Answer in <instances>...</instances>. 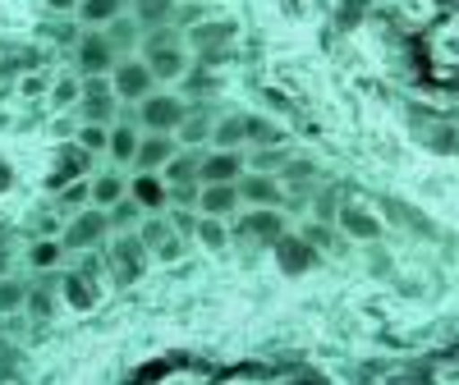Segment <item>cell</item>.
Segmentation results:
<instances>
[{
    "mask_svg": "<svg viewBox=\"0 0 459 385\" xmlns=\"http://www.w3.org/2000/svg\"><path fill=\"white\" fill-rule=\"evenodd\" d=\"M101 32H106V42H110V51L120 56V60L138 51V37H143V28H138V19H134L129 10H125L120 19H110V23H106Z\"/></svg>",
    "mask_w": 459,
    "mask_h": 385,
    "instance_id": "20",
    "label": "cell"
},
{
    "mask_svg": "<svg viewBox=\"0 0 459 385\" xmlns=\"http://www.w3.org/2000/svg\"><path fill=\"white\" fill-rule=\"evenodd\" d=\"M194 235H198V244H203V248H212V252L230 248V225H225V220H216V216H198Z\"/></svg>",
    "mask_w": 459,
    "mask_h": 385,
    "instance_id": "28",
    "label": "cell"
},
{
    "mask_svg": "<svg viewBox=\"0 0 459 385\" xmlns=\"http://www.w3.org/2000/svg\"><path fill=\"white\" fill-rule=\"evenodd\" d=\"M198 161H203L198 147H179L175 157L166 161L161 179H166V184H198Z\"/></svg>",
    "mask_w": 459,
    "mask_h": 385,
    "instance_id": "24",
    "label": "cell"
},
{
    "mask_svg": "<svg viewBox=\"0 0 459 385\" xmlns=\"http://www.w3.org/2000/svg\"><path fill=\"white\" fill-rule=\"evenodd\" d=\"M244 170H248V157L239 147H212L198 161V184H239Z\"/></svg>",
    "mask_w": 459,
    "mask_h": 385,
    "instance_id": "7",
    "label": "cell"
},
{
    "mask_svg": "<svg viewBox=\"0 0 459 385\" xmlns=\"http://www.w3.org/2000/svg\"><path fill=\"white\" fill-rule=\"evenodd\" d=\"M152 257H157V261H179V257H184V239L170 229V235H166L157 248H152Z\"/></svg>",
    "mask_w": 459,
    "mask_h": 385,
    "instance_id": "35",
    "label": "cell"
},
{
    "mask_svg": "<svg viewBox=\"0 0 459 385\" xmlns=\"http://www.w3.org/2000/svg\"><path fill=\"white\" fill-rule=\"evenodd\" d=\"M244 142H248V110H235V115H225V120H216L212 147H244Z\"/></svg>",
    "mask_w": 459,
    "mask_h": 385,
    "instance_id": "27",
    "label": "cell"
},
{
    "mask_svg": "<svg viewBox=\"0 0 459 385\" xmlns=\"http://www.w3.org/2000/svg\"><path fill=\"white\" fill-rule=\"evenodd\" d=\"M281 142V129L266 124L262 115H248V147H276Z\"/></svg>",
    "mask_w": 459,
    "mask_h": 385,
    "instance_id": "30",
    "label": "cell"
},
{
    "mask_svg": "<svg viewBox=\"0 0 459 385\" xmlns=\"http://www.w3.org/2000/svg\"><path fill=\"white\" fill-rule=\"evenodd\" d=\"M138 56L147 60V69H152V79H157V83H179L184 73L194 69V51H188L179 23L147 28V32L138 37Z\"/></svg>",
    "mask_w": 459,
    "mask_h": 385,
    "instance_id": "1",
    "label": "cell"
},
{
    "mask_svg": "<svg viewBox=\"0 0 459 385\" xmlns=\"http://www.w3.org/2000/svg\"><path fill=\"white\" fill-rule=\"evenodd\" d=\"M79 92H83V79H74V73L51 83V101H56V106H79Z\"/></svg>",
    "mask_w": 459,
    "mask_h": 385,
    "instance_id": "31",
    "label": "cell"
},
{
    "mask_svg": "<svg viewBox=\"0 0 459 385\" xmlns=\"http://www.w3.org/2000/svg\"><path fill=\"white\" fill-rule=\"evenodd\" d=\"M106 79H110L115 101H129V106H138L147 92H157V79H152V69H147V60H143V56H125V60H115V69L106 73Z\"/></svg>",
    "mask_w": 459,
    "mask_h": 385,
    "instance_id": "4",
    "label": "cell"
},
{
    "mask_svg": "<svg viewBox=\"0 0 459 385\" xmlns=\"http://www.w3.org/2000/svg\"><path fill=\"white\" fill-rule=\"evenodd\" d=\"M125 10H129V0H79L74 19H79L83 28H106L110 19H120Z\"/></svg>",
    "mask_w": 459,
    "mask_h": 385,
    "instance_id": "23",
    "label": "cell"
},
{
    "mask_svg": "<svg viewBox=\"0 0 459 385\" xmlns=\"http://www.w3.org/2000/svg\"><path fill=\"white\" fill-rule=\"evenodd\" d=\"M230 37H235V23L230 19H198L194 28H184V42H188V51H203V56H221L225 47H230Z\"/></svg>",
    "mask_w": 459,
    "mask_h": 385,
    "instance_id": "10",
    "label": "cell"
},
{
    "mask_svg": "<svg viewBox=\"0 0 459 385\" xmlns=\"http://www.w3.org/2000/svg\"><path fill=\"white\" fill-rule=\"evenodd\" d=\"M5 381H10V367H5V363H0V385H5Z\"/></svg>",
    "mask_w": 459,
    "mask_h": 385,
    "instance_id": "40",
    "label": "cell"
},
{
    "mask_svg": "<svg viewBox=\"0 0 459 385\" xmlns=\"http://www.w3.org/2000/svg\"><path fill=\"white\" fill-rule=\"evenodd\" d=\"M60 261H65V244L60 239H51V235H42V239H32L28 244V266L32 271H60Z\"/></svg>",
    "mask_w": 459,
    "mask_h": 385,
    "instance_id": "25",
    "label": "cell"
},
{
    "mask_svg": "<svg viewBox=\"0 0 459 385\" xmlns=\"http://www.w3.org/2000/svg\"><path fill=\"white\" fill-rule=\"evenodd\" d=\"M335 225H340L350 239H381V229H386V225H381L368 207H359V202H344V207L335 211Z\"/></svg>",
    "mask_w": 459,
    "mask_h": 385,
    "instance_id": "18",
    "label": "cell"
},
{
    "mask_svg": "<svg viewBox=\"0 0 459 385\" xmlns=\"http://www.w3.org/2000/svg\"><path fill=\"white\" fill-rule=\"evenodd\" d=\"M28 303L23 285H14L10 276H0V312H19V307Z\"/></svg>",
    "mask_w": 459,
    "mask_h": 385,
    "instance_id": "32",
    "label": "cell"
},
{
    "mask_svg": "<svg viewBox=\"0 0 459 385\" xmlns=\"http://www.w3.org/2000/svg\"><path fill=\"white\" fill-rule=\"evenodd\" d=\"M166 188H170V202L175 207H188V211L198 207V184H166Z\"/></svg>",
    "mask_w": 459,
    "mask_h": 385,
    "instance_id": "36",
    "label": "cell"
},
{
    "mask_svg": "<svg viewBox=\"0 0 459 385\" xmlns=\"http://www.w3.org/2000/svg\"><path fill=\"white\" fill-rule=\"evenodd\" d=\"M212 129H216L212 106H188L184 120H179V129H175V142H179V147H203V142H212Z\"/></svg>",
    "mask_w": 459,
    "mask_h": 385,
    "instance_id": "16",
    "label": "cell"
},
{
    "mask_svg": "<svg viewBox=\"0 0 459 385\" xmlns=\"http://www.w3.org/2000/svg\"><path fill=\"white\" fill-rule=\"evenodd\" d=\"M129 192V179L125 175H115V170H106V175H97V179H88V202L92 207H101V211H110L115 202H120Z\"/></svg>",
    "mask_w": 459,
    "mask_h": 385,
    "instance_id": "21",
    "label": "cell"
},
{
    "mask_svg": "<svg viewBox=\"0 0 459 385\" xmlns=\"http://www.w3.org/2000/svg\"><path fill=\"white\" fill-rule=\"evenodd\" d=\"M138 138H143V129H138L134 120H120V124H110V133H106V157H110L115 166H134Z\"/></svg>",
    "mask_w": 459,
    "mask_h": 385,
    "instance_id": "19",
    "label": "cell"
},
{
    "mask_svg": "<svg viewBox=\"0 0 459 385\" xmlns=\"http://www.w3.org/2000/svg\"><path fill=\"white\" fill-rule=\"evenodd\" d=\"M74 60H79V73L88 79V73H110L120 56L110 51V42H106L101 28H88V32L74 37Z\"/></svg>",
    "mask_w": 459,
    "mask_h": 385,
    "instance_id": "9",
    "label": "cell"
},
{
    "mask_svg": "<svg viewBox=\"0 0 459 385\" xmlns=\"http://www.w3.org/2000/svg\"><path fill=\"white\" fill-rule=\"evenodd\" d=\"M56 198H60V207H69V211H79L83 202H88V184L83 179H74V184H65L60 192H56ZM92 207V202H88Z\"/></svg>",
    "mask_w": 459,
    "mask_h": 385,
    "instance_id": "34",
    "label": "cell"
},
{
    "mask_svg": "<svg viewBox=\"0 0 459 385\" xmlns=\"http://www.w3.org/2000/svg\"><path fill=\"white\" fill-rule=\"evenodd\" d=\"M106 133H110V124H83L79 129V147L97 157V151H106Z\"/></svg>",
    "mask_w": 459,
    "mask_h": 385,
    "instance_id": "33",
    "label": "cell"
},
{
    "mask_svg": "<svg viewBox=\"0 0 459 385\" xmlns=\"http://www.w3.org/2000/svg\"><path fill=\"white\" fill-rule=\"evenodd\" d=\"M115 92H110V79L106 73H88L83 79V92H79V110L83 115V124H115Z\"/></svg>",
    "mask_w": 459,
    "mask_h": 385,
    "instance_id": "6",
    "label": "cell"
},
{
    "mask_svg": "<svg viewBox=\"0 0 459 385\" xmlns=\"http://www.w3.org/2000/svg\"><path fill=\"white\" fill-rule=\"evenodd\" d=\"M179 151L175 133H143L134 151V170H166V161Z\"/></svg>",
    "mask_w": 459,
    "mask_h": 385,
    "instance_id": "15",
    "label": "cell"
},
{
    "mask_svg": "<svg viewBox=\"0 0 459 385\" xmlns=\"http://www.w3.org/2000/svg\"><path fill=\"white\" fill-rule=\"evenodd\" d=\"M272 248H276V261H281L285 276H303V271H313V266H317V248L303 235H281Z\"/></svg>",
    "mask_w": 459,
    "mask_h": 385,
    "instance_id": "12",
    "label": "cell"
},
{
    "mask_svg": "<svg viewBox=\"0 0 459 385\" xmlns=\"http://www.w3.org/2000/svg\"><path fill=\"white\" fill-rule=\"evenodd\" d=\"M129 198H134L143 211H166V207H170V188H166L161 170H134Z\"/></svg>",
    "mask_w": 459,
    "mask_h": 385,
    "instance_id": "13",
    "label": "cell"
},
{
    "mask_svg": "<svg viewBox=\"0 0 459 385\" xmlns=\"http://www.w3.org/2000/svg\"><path fill=\"white\" fill-rule=\"evenodd\" d=\"M175 10H179V0H129V14L138 19V28H166L175 23Z\"/></svg>",
    "mask_w": 459,
    "mask_h": 385,
    "instance_id": "22",
    "label": "cell"
},
{
    "mask_svg": "<svg viewBox=\"0 0 459 385\" xmlns=\"http://www.w3.org/2000/svg\"><path fill=\"white\" fill-rule=\"evenodd\" d=\"M184 110H188V101L179 97V92H147L143 101H138V129L143 133H175L179 129V120H184Z\"/></svg>",
    "mask_w": 459,
    "mask_h": 385,
    "instance_id": "3",
    "label": "cell"
},
{
    "mask_svg": "<svg viewBox=\"0 0 459 385\" xmlns=\"http://www.w3.org/2000/svg\"><path fill=\"white\" fill-rule=\"evenodd\" d=\"M0 276H10V257L5 252H0Z\"/></svg>",
    "mask_w": 459,
    "mask_h": 385,
    "instance_id": "39",
    "label": "cell"
},
{
    "mask_svg": "<svg viewBox=\"0 0 459 385\" xmlns=\"http://www.w3.org/2000/svg\"><path fill=\"white\" fill-rule=\"evenodd\" d=\"M106 239H110V216L101 207H79V211L65 220V235H60L65 252H92Z\"/></svg>",
    "mask_w": 459,
    "mask_h": 385,
    "instance_id": "2",
    "label": "cell"
},
{
    "mask_svg": "<svg viewBox=\"0 0 459 385\" xmlns=\"http://www.w3.org/2000/svg\"><path fill=\"white\" fill-rule=\"evenodd\" d=\"M106 216H110V229H115V235H120V229H134V225L143 220V207H138V202L129 198V192H125V198L115 202V207H110Z\"/></svg>",
    "mask_w": 459,
    "mask_h": 385,
    "instance_id": "29",
    "label": "cell"
},
{
    "mask_svg": "<svg viewBox=\"0 0 459 385\" xmlns=\"http://www.w3.org/2000/svg\"><path fill=\"white\" fill-rule=\"evenodd\" d=\"M281 235H285L281 207H248V216L230 229V239H239V244H266V248H272Z\"/></svg>",
    "mask_w": 459,
    "mask_h": 385,
    "instance_id": "5",
    "label": "cell"
},
{
    "mask_svg": "<svg viewBox=\"0 0 459 385\" xmlns=\"http://www.w3.org/2000/svg\"><path fill=\"white\" fill-rule=\"evenodd\" d=\"M88 166H92V151H83L79 142H69V147L60 151V161H56V170H51L47 188H51V192H60L65 184H74V179H83V175H88Z\"/></svg>",
    "mask_w": 459,
    "mask_h": 385,
    "instance_id": "17",
    "label": "cell"
},
{
    "mask_svg": "<svg viewBox=\"0 0 459 385\" xmlns=\"http://www.w3.org/2000/svg\"><path fill=\"white\" fill-rule=\"evenodd\" d=\"M51 83L47 79H37V73H28V79H23V97H42Z\"/></svg>",
    "mask_w": 459,
    "mask_h": 385,
    "instance_id": "37",
    "label": "cell"
},
{
    "mask_svg": "<svg viewBox=\"0 0 459 385\" xmlns=\"http://www.w3.org/2000/svg\"><path fill=\"white\" fill-rule=\"evenodd\" d=\"M60 294H65V303H69V307H79V312H92V307H97V285H92L83 271H65Z\"/></svg>",
    "mask_w": 459,
    "mask_h": 385,
    "instance_id": "26",
    "label": "cell"
},
{
    "mask_svg": "<svg viewBox=\"0 0 459 385\" xmlns=\"http://www.w3.org/2000/svg\"><path fill=\"white\" fill-rule=\"evenodd\" d=\"M79 10V0H47V14H74Z\"/></svg>",
    "mask_w": 459,
    "mask_h": 385,
    "instance_id": "38",
    "label": "cell"
},
{
    "mask_svg": "<svg viewBox=\"0 0 459 385\" xmlns=\"http://www.w3.org/2000/svg\"><path fill=\"white\" fill-rule=\"evenodd\" d=\"M147 248H143V239H138V229H120L115 235V244H110V266H115V280L120 285H129V280H138L143 276V266H147Z\"/></svg>",
    "mask_w": 459,
    "mask_h": 385,
    "instance_id": "8",
    "label": "cell"
},
{
    "mask_svg": "<svg viewBox=\"0 0 459 385\" xmlns=\"http://www.w3.org/2000/svg\"><path fill=\"white\" fill-rule=\"evenodd\" d=\"M239 202H248V207H281V202H285V179H281V175L244 170V179H239Z\"/></svg>",
    "mask_w": 459,
    "mask_h": 385,
    "instance_id": "11",
    "label": "cell"
},
{
    "mask_svg": "<svg viewBox=\"0 0 459 385\" xmlns=\"http://www.w3.org/2000/svg\"><path fill=\"white\" fill-rule=\"evenodd\" d=\"M244 202H239V184H198V216H216V220H225V216H235Z\"/></svg>",
    "mask_w": 459,
    "mask_h": 385,
    "instance_id": "14",
    "label": "cell"
}]
</instances>
